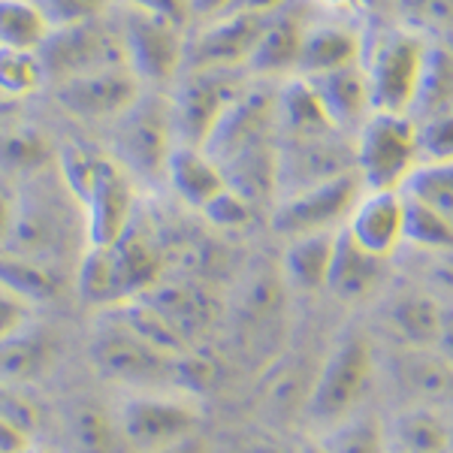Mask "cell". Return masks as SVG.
<instances>
[{"label": "cell", "instance_id": "1", "mask_svg": "<svg viewBox=\"0 0 453 453\" xmlns=\"http://www.w3.org/2000/svg\"><path fill=\"white\" fill-rule=\"evenodd\" d=\"M4 251L67 269L88 251L85 211L64 185L58 166L16 181V221Z\"/></svg>", "mask_w": 453, "mask_h": 453}, {"label": "cell", "instance_id": "2", "mask_svg": "<svg viewBox=\"0 0 453 453\" xmlns=\"http://www.w3.org/2000/svg\"><path fill=\"white\" fill-rule=\"evenodd\" d=\"M423 164L411 115L372 112L357 130L354 173L363 191H402Z\"/></svg>", "mask_w": 453, "mask_h": 453}, {"label": "cell", "instance_id": "3", "mask_svg": "<svg viewBox=\"0 0 453 453\" xmlns=\"http://www.w3.org/2000/svg\"><path fill=\"white\" fill-rule=\"evenodd\" d=\"M429 42L433 40H426V34L418 27H390L369 49L363 70L369 82L372 112H411L426 67Z\"/></svg>", "mask_w": 453, "mask_h": 453}, {"label": "cell", "instance_id": "4", "mask_svg": "<svg viewBox=\"0 0 453 453\" xmlns=\"http://www.w3.org/2000/svg\"><path fill=\"white\" fill-rule=\"evenodd\" d=\"M372 366L375 360H372V345L366 335H342L311 384L309 402H305L309 418L326 429L354 418V408L369 390Z\"/></svg>", "mask_w": 453, "mask_h": 453}, {"label": "cell", "instance_id": "5", "mask_svg": "<svg viewBox=\"0 0 453 453\" xmlns=\"http://www.w3.org/2000/svg\"><path fill=\"white\" fill-rule=\"evenodd\" d=\"M179 145L173 124V104L160 94H140L127 112L115 119V160L130 175L166 179L173 149Z\"/></svg>", "mask_w": 453, "mask_h": 453}, {"label": "cell", "instance_id": "6", "mask_svg": "<svg viewBox=\"0 0 453 453\" xmlns=\"http://www.w3.org/2000/svg\"><path fill=\"white\" fill-rule=\"evenodd\" d=\"M91 360L106 381L127 387H160L175 384V360L179 357L155 348L130 326H124L121 320H115L112 314H106L91 342Z\"/></svg>", "mask_w": 453, "mask_h": 453}, {"label": "cell", "instance_id": "7", "mask_svg": "<svg viewBox=\"0 0 453 453\" xmlns=\"http://www.w3.org/2000/svg\"><path fill=\"white\" fill-rule=\"evenodd\" d=\"M49 82H67V79L85 76L91 70L127 64L121 34L115 36L104 21H88L73 27H52L42 46L36 49Z\"/></svg>", "mask_w": 453, "mask_h": 453}, {"label": "cell", "instance_id": "8", "mask_svg": "<svg viewBox=\"0 0 453 453\" xmlns=\"http://www.w3.org/2000/svg\"><path fill=\"white\" fill-rule=\"evenodd\" d=\"M360 194L363 185L357 179V173H345L339 179L288 194L281 196L273 211V230L288 239L309 236V233H333L339 224L345 226Z\"/></svg>", "mask_w": 453, "mask_h": 453}, {"label": "cell", "instance_id": "9", "mask_svg": "<svg viewBox=\"0 0 453 453\" xmlns=\"http://www.w3.org/2000/svg\"><path fill=\"white\" fill-rule=\"evenodd\" d=\"M245 88L233 76V70H191L181 82L173 104V124L179 145L203 149L224 112Z\"/></svg>", "mask_w": 453, "mask_h": 453}, {"label": "cell", "instance_id": "10", "mask_svg": "<svg viewBox=\"0 0 453 453\" xmlns=\"http://www.w3.org/2000/svg\"><path fill=\"white\" fill-rule=\"evenodd\" d=\"M345 173H354V142H348L342 130L320 136H279V200Z\"/></svg>", "mask_w": 453, "mask_h": 453}, {"label": "cell", "instance_id": "11", "mask_svg": "<svg viewBox=\"0 0 453 453\" xmlns=\"http://www.w3.org/2000/svg\"><path fill=\"white\" fill-rule=\"evenodd\" d=\"M119 433L140 453L179 441L200 433V411L188 399L164 396V393H136L121 405Z\"/></svg>", "mask_w": 453, "mask_h": 453}, {"label": "cell", "instance_id": "12", "mask_svg": "<svg viewBox=\"0 0 453 453\" xmlns=\"http://www.w3.org/2000/svg\"><path fill=\"white\" fill-rule=\"evenodd\" d=\"M121 40L130 70L140 76V82L149 85L170 82L188 55V42L181 40V25H173V21L140 10H134L124 19Z\"/></svg>", "mask_w": 453, "mask_h": 453}, {"label": "cell", "instance_id": "13", "mask_svg": "<svg viewBox=\"0 0 453 453\" xmlns=\"http://www.w3.org/2000/svg\"><path fill=\"white\" fill-rule=\"evenodd\" d=\"M275 134H279V94L266 91V88H248L224 112L203 151L215 164H224L226 157L239 155L251 145L275 140Z\"/></svg>", "mask_w": 453, "mask_h": 453}, {"label": "cell", "instance_id": "14", "mask_svg": "<svg viewBox=\"0 0 453 453\" xmlns=\"http://www.w3.org/2000/svg\"><path fill=\"white\" fill-rule=\"evenodd\" d=\"M140 94L142 82L130 64H112L55 85L58 104L79 119H119L140 100Z\"/></svg>", "mask_w": 453, "mask_h": 453}, {"label": "cell", "instance_id": "15", "mask_svg": "<svg viewBox=\"0 0 453 453\" xmlns=\"http://www.w3.org/2000/svg\"><path fill=\"white\" fill-rule=\"evenodd\" d=\"M266 16L251 12H221L215 21L188 46L185 61L191 70H236L251 61Z\"/></svg>", "mask_w": 453, "mask_h": 453}, {"label": "cell", "instance_id": "16", "mask_svg": "<svg viewBox=\"0 0 453 453\" xmlns=\"http://www.w3.org/2000/svg\"><path fill=\"white\" fill-rule=\"evenodd\" d=\"M134 181L119 160L106 166L94 191L85 196V236L88 248H109L115 245L134 224Z\"/></svg>", "mask_w": 453, "mask_h": 453}, {"label": "cell", "instance_id": "17", "mask_svg": "<svg viewBox=\"0 0 453 453\" xmlns=\"http://www.w3.org/2000/svg\"><path fill=\"white\" fill-rule=\"evenodd\" d=\"M342 230L375 257H390L405 242V196L402 191H363Z\"/></svg>", "mask_w": 453, "mask_h": 453}, {"label": "cell", "instance_id": "18", "mask_svg": "<svg viewBox=\"0 0 453 453\" xmlns=\"http://www.w3.org/2000/svg\"><path fill=\"white\" fill-rule=\"evenodd\" d=\"M309 31V21L303 19V12L296 6H281L279 12L266 16L263 34L257 40L248 67L260 76H281L299 67V52H303V40Z\"/></svg>", "mask_w": 453, "mask_h": 453}, {"label": "cell", "instance_id": "19", "mask_svg": "<svg viewBox=\"0 0 453 453\" xmlns=\"http://www.w3.org/2000/svg\"><path fill=\"white\" fill-rule=\"evenodd\" d=\"M305 79L311 82L314 94H318L326 115H330V121L342 134L350 127L360 130V124L372 115V97H369V82L363 64L320 73V76H305Z\"/></svg>", "mask_w": 453, "mask_h": 453}, {"label": "cell", "instance_id": "20", "mask_svg": "<svg viewBox=\"0 0 453 453\" xmlns=\"http://www.w3.org/2000/svg\"><path fill=\"white\" fill-rule=\"evenodd\" d=\"M363 64V36L342 21H320L309 25L299 52V73L303 76H320V73L342 70Z\"/></svg>", "mask_w": 453, "mask_h": 453}, {"label": "cell", "instance_id": "21", "mask_svg": "<svg viewBox=\"0 0 453 453\" xmlns=\"http://www.w3.org/2000/svg\"><path fill=\"white\" fill-rule=\"evenodd\" d=\"M384 273H387L384 257H375L366 248H360L345 230L335 233L333 266H330V279H326V288L335 296L348 299V303L366 299L384 281Z\"/></svg>", "mask_w": 453, "mask_h": 453}, {"label": "cell", "instance_id": "22", "mask_svg": "<svg viewBox=\"0 0 453 453\" xmlns=\"http://www.w3.org/2000/svg\"><path fill=\"white\" fill-rule=\"evenodd\" d=\"M393 378L408 396L423 402L453 399V363L438 348H411L393 357Z\"/></svg>", "mask_w": 453, "mask_h": 453}, {"label": "cell", "instance_id": "23", "mask_svg": "<svg viewBox=\"0 0 453 453\" xmlns=\"http://www.w3.org/2000/svg\"><path fill=\"white\" fill-rule=\"evenodd\" d=\"M142 299H149L185 342L200 335L211 320H215V303H211V296L203 288H196V284H185V281L160 284L157 281L155 288L145 290Z\"/></svg>", "mask_w": 453, "mask_h": 453}, {"label": "cell", "instance_id": "24", "mask_svg": "<svg viewBox=\"0 0 453 453\" xmlns=\"http://www.w3.org/2000/svg\"><path fill=\"white\" fill-rule=\"evenodd\" d=\"M166 181L194 209H203L226 188L221 166L194 145H175L170 164H166Z\"/></svg>", "mask_w": 453, "mask_h": 453}, {"label": "cell", "instance_id": "25", "mask_svg": "<svg viewBox=\"0 0 453 453\" xmlns=\"http://www.w3.org/2000/svg\"><path fill=\"white\" fill-rule=\"evenodd\" d=\"M55 366V339L46 330L25 326L0 342V384L27 387Z\"/></svg>", "mask_w": 453, "mask_h": 453}, {"label": "cell", "instance_id": "26", "mask_svg": "<svg viewBox=\"0 0 453 453\" xmlns=\"http://www.w3.org/2000/svg\"><path fill=\"white\" fill-rule=\"evenodd\" d=\"M339 130L309 79H294L279 91V136H320Z\"/></svg>", "mask_w": 453, "mask_h": 453}, {"label": "cell", "instance_id": "27", "mask_svg": "<svg viewBox=\"0 0 453 453\" xmlns=\"http://www.w3.org/2000/svg\"><path fill=\"white\" fill-rule=\"evenodd\" d=\"M342 230V226H339ZM309 233V236L290 239L288 251H284V275L299 290H320L326 288L333 266V248L335 233Z\"/></svg>", "mask_w": 453, "mask_h": 453}, {"label": "cell", "instance_id": "28", "mask_svg": "<svg viewBox=\"0 0 453 453\" xmlns=\"http://www.w3.org/2000/svg\"><path fill=\"white\" fill-rule=\"evenodd\" d=\"M49 166H55V151L42 130L31 127V124L0 130V175L21 181L40 170H49Z\"/></svg>", "mask_w": 453, "mask_h": 453}, {"label": "cell", "instance_id": "29", "mask_svg": "<svg viewBox=\"0 0 453 453\" xmlns=\"http://www.w3.org/2000/svg\"><path fill=\"white\" fill-rule=\"evenodd\" d=\"M387 441L393 453H450V429L429 408H411L393 420Z\"/></svg>", "mask_w": 453, "mask_h": 453}, {"label": "cell", "instance_id": "30", "mask_svg": "<svg viewBox=\"0 0 453 453\" xmlns=\"http://www.w3.org/2000/svg\"><path fill=\"white\" fill-rule=\"evenodd\" d=\"M0 284H6L10 290H16L19 296H25L27 303H49L61 294L64 273L55 266H46L40 260L21 257L12 251H0Z\"/></svg>", "mask_w": 453, "mask_h": 453}, {"label": "cell", "instance_id": "31", "mask_svg": "<svg viewBox=\"0 0 453 453\" xmlns=\"http://www.w3.org/2000/svg\"><path fill=\"white\" fill-rule=\"evenodd\" d=\"M444 311L438 309L435 299L408 294L399 296L390 309V324L411 348H435L441 335Z\"/></svg>", "mask_w": 453, "mask_h": 453}, {"label": "cell", "instance_id": "32", "mask_svg": "<svg viewBox=\"0 0 453 453\" xmlns=\"http://www.w3.org/2000/svg\"><path fill=\"white\" fill-rule=\"evenodd\" d=\"M109 164H112V155L100 151L97 145H91V142L64 145V151L55 160L64 185H67L70 194L79 200V206H82L85 196L94 191V185L100 181V175H104V170Z\"/></svg>", "mask_w": 453, "mask_h": 453}, {"label": "cell", "instance_id": "33", "mask_svg": "<svg viewBox=\"0 0 453 453\" xmlns=\"http://www.w3.org/2000/svg\"><path fill=\"white\" fill-rule=\"evenodd\" d=\"M49 31L52 27L40 12L36 0H0V46L36 52Z\"/></svg>", "mask_w": 453, "mask_h": 453}, {"label": "cell", "instance_id": "34", "mask_svg": "<svg viewBox=\"0 0 453 453\" xmlns=\"http://www.w3.org/2000/svg\"><path fill=\"white\" fill-rule=\"evenodd\" d=\"M402 194L426 203L441 218L453 224V160H423L411 173Z\"/></svg>", "mask_w": 453, "mask_h": 453}, {"label": "cell", "instance_id": "35", "mask_svg": "<svg viewBox=\"0 0 453 453\" xmlns=\"http://www.w3.org/2000/svg\"><path fill=\"white\" fill-rule=\"evenodd\" d=\"M405 196V242L426 248V251H448L453 248V224L441 218L426 203Z\"/></svg>", "mask_w": 453, "mask_h": 453}, {"label": "cell", "instance_id": "36", "mask_svg": "<svg viewBox=\"0 0 453 453\" xmlns=\"http://www.w3.org/2000/svg\"><path fill=\"white\" fill-rule=\"evenodd\" d=\"M46 82L40 55L31 49L0 46V94L4 97H27Z\"/></svg>", "mask_w": 453, "mask_h": 453}, {"label": "cell", "instance_id": "37", "mask_svg": "<svg viewBox=\"0 0 453 453\" xmlns=\"http://www.w3.org/2000/svg\"><path fill=\"white\" fill-rule=\"evenodd\" d=\"M324 448L330 453H390V441L378 420L350 418L326 433Z\"/></svg>", "mask_w": 453, "mask_h": 453}, {"label": "cell", "instance_id": "38", "mask_svg": "<svg viewBox=\"0 0 453 453\" xmlns=\"http://www.w3.org/2000/svg\"><path fill=\"white\" fill-rule=\"evenodd\" d=\"M411 121L418 127L423 160H453V104Z\"/></svg>", "mask_w": 453, "mask_h": 453}, {"label": "cell", "instance_id": "39", "mask_svg": "<svg viewBox=\"0 0 453 453\" xmlns=\"http://www.w3.org/2000/svg\"><path fill=\"white\" fill-rule=\"evenodd\" d=\"M112 0H36L49 27H73L100 21Z\"/></svg>", "mask_w": 453, "mask_h": 453}, {"label": "cell", "instance_id": "40", "mask_svg": "<svg viewBox=\"0 0 453 453\" xmlns=\"http://www.w3.org/2000/svg\"><path fill=\"white\" fill-rule=\"evenodd\" d=\"M200 211L215 226H221V230H242L254 218V203L245 200V196L239 191H233V188H224V191L218 194L215 200H209Z\"/></svg>", "mask_w": 453, "mask_h": 453}, {"label": "cell", "instance_id": "41", "mask_svg": "<svg viewBox=\"0 0 453 453\" xmlns=\"http://www.w3.org/2000/svg\"><path fill=\"white\" fill-rule=\"evenodd\" d=\"M0 418L10 420L12 426L21 429L25 435H31L36 420H40V408L27 399L25 387L0 384Z\"/></svg>", "mask_w": 453, "mask_h": 453}, {"label": "cell", "instance_id": "42", "mask_svg": "<svg viewBox=\"0 0 453 453\" xmlns=\"http://www.w3.org/2000/svg\"><path fill=\"white\" fill-rule=\"evenodd\" d=\"M31 309L34 303H27L16 290L0 284V342L21 333L25 326H31Z\"/></svg>", "mask_w": 453, "mask_h": 453}, {"label": "cell", "instance_id": "43", "mask_svg": "<svg viewBox=\"0 0 453 453\" xmlns=\"http://www.w3.org/2000/svg\"><path fill=\"white\" fill-rule=\"evenodd\" d=\"M134 10L140 12H151V16H160L166 21H173V25H181L185 27L188 16H194L191 10V0H127Z\"/></svg>", "mask_w": 453, "mask_h": 453}, {"label": "cell", "instance_id": "44", "mask_svg": "<svg viewBox=\"0 0 453 453\" xmlns=\"http://www.w3.org/2000/svg\"><path fill=\"white\" fill-rule=\"evenodd\" d=\"M79 438L85 441V448L106 450L109 444H112V438H109V426H106L104 414L85 411L82 418H79Z\"/></svg>", "mask_w": 453, "mask_h": 453}, {"label": "cell", "instance_id": "45", "mask_svg": "<svg viewBox=\"0 0 453 453\" xmlns=\"http://www.w3.org/2000/svg\"><path fill=\"white\" fill-rule=\"evenodd\" d=\"M12 221H16V181L0 175V251L10 242Z\"/></svg>", "mask_w": 453, "mask_h": 453}, {"label": "cell", "instance_id": "46", "mask_svg": "<svg viewBox=\"0 0 453 453\" xmlns=\"http://www.w3.org/2000/svg\"><path fill=\"white\" fill-rule=\"evenodd\" d=\"M290 0H233L226 12H251V16H273L281 6H288Z\"/></svg>", "mask_w": 453, "mask_h": 453}, {"label": "cell", "instance_id": "47", "mask_svg": "<svg viewBox=\"0 0 453 453\" xmlns=\"http://www.w3.org/2000/svg\"><path fill=\"white\" fill-rule=\"evenodd\" d=\"M27 438L31 435H25L21 429L12 426L10 420H4L0 418V453H19L21 448H27Z\"/></svg>", "mask_w": 453, "mask_h": 453}, {"label": "cell", "instance_id": "48", "mask_svg": "<svg viewBox=\"0 0 453 453\" xmlns=\"http://www.w3.org/2000/svg\"><path fill=\"white\" fill-rule=\"evenodd\" d=\"M151 453H209V448H206V441H203V435L196 433V435L179 438V441L166 444V448H157Z\"/></svg>", "mask_w": 453, "mask_h": 453}, {"label": "cell", "instance_id": "49", "mask_svg": "<svg viewBox=\"0 0 453 453\" xmlns=\"http://www.w3.org/2000/svg\"><path fill=\"white\" fill-rule=\"evenodd\" d=\"M438 350L453 363V311H444V320H441V335H438Z\"/></svg>", "mask_w": 453, "mask_h": 453}, {"label": "cell", "instance_id": "50", "mask_svg": "<svg viewBox=\"0 0 453 453\" xmlns=\"http://www.w3.org/2000/svg\"><path fill=\"white\" fill-rule=\"evenodd\" d=\"M233 0H191V10L196 16H221L230 10Z\"/></svg>", "mask_w": 453, "mask_h": 453}, {"label": "cell", "instance_id": "51", "mask_svg": "<svg viewBox=\"0 0 453 453\" xmlns=\"http://www.w3.org/2000/svg\"><path fill=\"white\" fill-rule=\"evenodd\" d=\"M248 453H299L296 448H288V444H279L273 438H257V441L248 448Z\"/></svg>", "mask_w": 453, "mask_h": 453}, {"label": "cell", "instance_id": "52", "mask_svg": "<svg viewBox=\"0 0 453 453\" xmlns=\"http://www.w3.org/2000/svg\"><path fill=\"white\" fill-rule=\"evenodd\" d=\"M19 453H49V450H42V448H34V444H27V448H21Z\"/></svg>", "mask_w": 453, "mask_h": 453}, {"label": "cell", "instance_id": "53", "mask_svg": "<svg viewBox=\"0 0 453 453\" xmlns=\"http://www.w3.org/2000/svg\"><path fill=\"white\" fill-rule=\"evenodd\" d=\"M450 453H453V433H450Z\"/></svg>", "mask_w": 453, "mask_h": 453}, {"label": "cell", "instance_id": "54", "mask_svg": "<svg viewBox=\"0 0 453 453\" xmlns=\"http://www.w3.org/2000/svg\"><path fill=\"white\" fill-rule=\"evenodd\" d=\"M390 453H393V450H390Z\"/></svg>", "mask_w": 453, "mask_h": 453}]
</instances>
